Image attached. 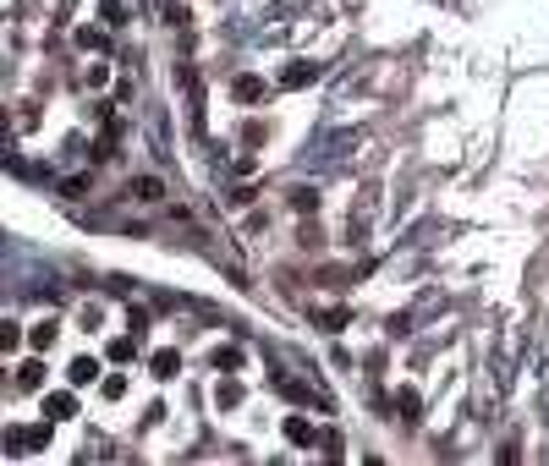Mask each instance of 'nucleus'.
<instances>
[{
    "mask_svg": "<svg viewBox=\"0 0 549 466\" xmlns=\"http://www.w3.org/2000/svg\"><path fill=\"white\" fill-rule=\"evenodd\" d=\"M176 368H181V357H176V351H159V357H154V379H170Z\"/></svg>",
    "mask_w": 549,
    "mask_h": 466,
    "instance_id": "5",
    "label": "nucleus"
},
{
    "mask_svg": "<svg viewBox=\"0 0 549 466\" xmlns=\"http://www.w3.org/2000/svg\"><path fill=\"white\" fill-rule=\"evenodd\" d=\"M44 411H50V417H72V411H78V400H72V395H50V400H44Z\"/></svg>",
    "mask_w": 549,
    "mask_h": 466,
    "instance_id": "4",
    "label": "nucleus"
},
{
    "mask_svg": "<svg viewBox=\"0 0 549 466\" xmlns=\"http://www.w3.org/2000/svg\"><path fill=\"white\" fill-rule=\"evenodd\" d=\"M231 93L242 99V104H253V99L264 93V82H258V77H236V88H231Z\"/></svg>",
    "mask_w": 549,
    "mask_h": 466,
    "instance_id": "3",
    "label": "nucleus"
},
{
    "mask_svg": "<svg viewBox=\"0 0 549 466\" xmlns=\"http://www.w3.org/2000/svg\"><path fill=\"white\" fill-rule=\"evenodd\" d=\"M215 400H220V406H236V400H242V389H236V384H220V389H215Z\"/></svg>",
    "mask_w": 549,
    "mask_h": 466,
    "instance_id": "7",
    "label": "nucleus"
},
{
    "mask_svg": "<svg viewBox=\"0 0 549 466\" xmlns=\"http://www.w3.org/2000/svg\"><path fill=\"white\" fill-rule=\"evenodd\" d=\"M93 379H99V362H93V357H78V362H72V384H93Z\"/></svg>",
    "mask_w": 549,
    "mask_h": 466,
    "instance_id": "2",
    "label": "nucleus"
},
{
    "mask_svg": "<svg viewBox=\"0 0 549 466\" xmlns=\"http://www.w3.org/2000/svg\"><path fill=\"white\" fill-rule=\"evenodd\" d=\"M286 439H291V445H314L318 434H314V422H308V417H291V422H286Z\"/></svg>",
    "mask_w": 549,
    "mask_h": 466,
    "instance_id": "1",
    "label": "nucleus"
},
{
    "mask_svg": "<svg viewBox=\"0 0 549 466\" xmlns=\"http://www.w3.org/2000/svg\"><path fill=\"white\" fill-rule=\"evenodd\" d=\"M50 340H55V324H39V329H33V346H39V351H44V346H50Z\"/></svg>",
    "mask_w": 549,
    "mask_h": 466,
    "instance_id": "8",
    "label": "nucleus"
},
{
    "mask_svg": "<svg viewBox=\"0 0 549 466\" xmlns=\"http://www.w3.org/2000/svg\"><path fill=\"white\" fill-rule=\"evenodd\" d=\"M303 82H314V66H308V61H297V66H286V88H303Z\"/></svg>",
    "mask_w": 549,
    "mask_h": 466,
    "instance_id": "6",
    "label": "nucleus"
}]
</instances>
